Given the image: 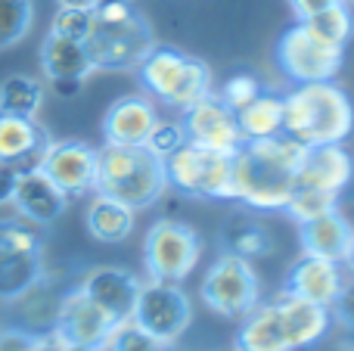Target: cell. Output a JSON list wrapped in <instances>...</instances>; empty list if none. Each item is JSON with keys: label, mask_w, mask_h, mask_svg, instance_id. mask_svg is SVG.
<instances>
[{"label": "cell", "mask_w": 354, "mask_h": 351, "mask_svg": "<svg viewBox=\"0 0 354 351\" xmlns=\"http://www.w3.org/2000/svg\"><path fill=\"white\" fill-rule=\"evenodd\" d=\"M305 149L308 146L286 134L243 143V149L233 155V202L258 215L283 211L295 187Z\"/></svg>", "instance_id": "1"}, {"label": "cell", "mask_w": 354, "mask_h": 351, "mask_svg": "<svg viewBox=\"0 0 354 351\" xmlns=\"http://www.w3.org/2000/svg\"><path fill=\"white\" fill-rule=\"evenodd\" d=\"M333 330V311L289 292L258 302L239 321L233 351H305Z\"/></svg>", "instance_id": "2"}, {"label": "cell", "mask_w": 354, "mask_h": 351, "mask_svg": "<svg viewBox=\"0 0 354 351\" xmlns=\"http://www.w3.org/2000/svg\"><path fill=\"white\" fill-rule=\"evenodd\" d=\"M354 131V106L336 81L295 84L283 93V134L301 146L345 143Z\"/></svg>", "instance_id": "3"}, {"label": "cell", "mask_w": 354, "mask_h": 351, "mask_svg": "<svg viewBox=\"0 0 354 351\" xmlns=\"http://www.w3.org/2000/svg\"><path fill=\"white\" fill-rule=\"evenodd\" d=\"M168 190L165 162L147 146H115L106 143L97 149V184L93 193L118 199L122 205L140 211L156 205Z\"/></svg>", "instance_id": "4"}, {"label": "cell", "mask_w": 354, "mask_h": 351, "mask_svg": "<svg viewBox=\"0 0 354 351\" xmlns=\"http://www.w3.org/2000/svg\"><path fill=\"white\" fill-rule=\"evenodd\" d=\"M156 47L149 22L134 3H112L93 10V25L84 37V50L97 72H131Z\"/></svg>", "instance_id": "5"}, {"label": "cell", "mask_w": 354, "mask_h": 351, "mask_svg": "<svg viewBox=\"0 0 354 351\" xmlns=\"http://www.w3.org/2000/svg\"><path fill=\"white\" fill-rule=\"evenodd\" d=\"M354 178V159L342 143H326V146H308L305 159L295 174V187L289 193L286 215L295 224L311 221L324 211L336 209L339 196L348 190Z\"/></svg>", "instance_id": "6"}, {"label": "cell", "mask_w": 354, "mask_h": 351, "mask_svg": "<svg viewBox=\"0 0 354 351\" xmlns=\"http://www.w3.org/2000/svg\"><path fill=\"white\" fill-rule=\"evenodd\" d=\"M143 91L149 99L171 106L177 112H187L199 99H205L212 91V72L202 59L187 56L174 47H159L156 44L147 53V59L137 66Z\"/></svg>", "instance_id": "7"}, {"label": "cell", "mask_w": 354, "mask_h": 351, "mask_svg": "<svg viewBox=\"0 0 354 351\" xmlns=\"http://www.w3.org/2000/svg\"><path fill=\"white\" fill-rule=\"evenodd\" d=\"M44 236L22 218H0V302H19L44 280Z\"/></svg>", "instance_id": "8"}, {"label": "cell", "mask_w": 354, "mask_h": 351, "mask_svg": "<svg viewBox=\"0 0 354 351\" xmlns=\"http://www.w3.org/2000/svg\"><path fill=\"white\" fill-rule=\"evenodd\" d=\"M202 305L224 321H243L261 302V280L249 258L221 252L205 271L199 286Z\"/></svg>", "instance_id": "9"}, {"label": "cell", "mask_w": 354, "mask_h": 351, "mask_svg": "<svg viewBox=\"0 0 354 351\" xmlns=\"http://www.w3.org/2000/svg\"><path fill=\"white\" fill-rule=\"evenodd\" d=\"M165 178L189 199H233V155L183 143L165 159Z\"/></svg>", "instance_id": "10"}, {"label": "cell", "mask_w": 354, "mask_h": 351, "mask_svg": "<svg viewBox=\"0 0 354 351\" xmlns=\"http://www.w3.org/2000/svg\"><path fill=\"white\" fill-rule=\"evenodd\" d=\"M202 258V236L196 227L174 218H162L147 230L143 240V267L149 280L183 283Z\"/></svg>", "instance_id": "11"}, {"label": "cell", "mask_w": 354, "mask_h": 351, "mask_svg": "<svg viewBox=\"0 0 354 351\" xmlns=\"http://www.w3.org/2000/svg\"><path fill=\"white\" fill-rule=\"evenodd\" d=\"M131 323L162 345H177L193 323V302H189L187 290L180 283L147 280V283H140V296H137V305L131 311Z\"/></svg>", "instance_id": "12"}, {"label": "cell", "mask_w": 354, "mask_h": 351, "mask_svg": "<svg viewBox=\"0 0 354 351\" xmlns=\"http://www.w3.org/2000/svg\"><path fill=\"white\" fill-rule=\"evenodd\" d=\"M277 62H280V72L295 84L336 81L345 62V47H333L320 41L305 22H295L277 41Z\"/></svg>", "instance_id": "13"}, {"label": "cell", "mask_w": 354, "mask_h": 351, "mask_svg": "<svg viewBox=\"0 0 354 351\" xmlns=\"http://www.w3.org/2000/svg\"><path fill=\"white\" fill-rule=\"evenodd\" d=\"M115 321L87 296L81 286H72L68 292H62V298L53 308V330L62 342L84 351H97L103 345V339L112 333Z\"/></svg>", "instance_id": "14"}, {"label": "cell", "mask_w": 354, "mask_h": 351, "mask_svg": "<svg viewBox=\"0 0 354 351\" xmlns=\"http://www.w3.org/2000/svg\"><path fill=\"white\" fill-rule=\"evenodd\" d=\"M37 168L68 199L87 196L97 184V149L87 146L84 140H50L44 146Z\"/></svg>", "instance_id": "15"}, {"label": "cell", "mask_w": 354, "mask_h": 351, "mask_svg": "<svg viewBox=\"0 0 354 351\" xmlns=\"http://www.w3.org/2000/svg\"><path fill=\"white\" fill-rule=\"evenodd\" d=\"M180 124H183V134H187V143L214 149V153L236 155L245 143L243 134H239L236 112L227 109L218 99V93H208L205 99L189 106V109L183 112Z\"/></svg>", "instance_id": "16"}, {"label": "cell", "mask_w": 354, "mask_h": 351, "mask_svg": "<svg viewBox=\"0 0 354 351\" xmlns=\"http://www.w3.org/2000/svg\"><path fill=\"white\" fill-rule=\"evenodd\" d=\"M345 283H348V274L339 261L330 258H317V255L301 252L299 258L289 265L286 280H283V292L295 298H305L311 305H324L333 308L336 298L342 296Z\"/></svg>", "instance_id": "17"}, {"label": "cell", "mask_w": 354, "mask_h": 351, "mask_svg": "<svg viewBox=\"0 0 354 351\" xmlns=\"http://www.w3.org/2000/svg\"><path fill=\"white\" fill-rule=\"evenodd\" d=\"M41 68L44 78L50 81V87L59 97H78L84 81L97 72L84 44L75 41V37L53 35V31H47L41 44Z\"/></svg>", "instance_id": "18"}, {"label": "cell", "mask_w": 354, "mask_h": 351, "mask_svg": "<svg viewBox=\"0 0 354 351\" xmlns=\"http://www.w3.org/2000/svg\"><path fill=\"white\" fill-rule=\"evenodd\" d=\"M68 202H72V199L37 165L19 171L16 190H12V199H10V205L16 209V218L35 224V227H47V224L59 221L62 211L68 209Z\"/></svg>", "instance_id": "19"}, {"label": "cell", "mask_w": 354, "mask_h": 351, "mask_svg": "<svg viewBox=\"0 0 354 351\" xmlns=\"http://www.w3.org/2000/svg\"><path fill=\"white\" fill-rule=\"evenodd\" d=\"M140 283L143 280H137V274H131L128 267H118V265L91 267V271L78 280L81 290L115 323L131 321V311H134L137 296H140Z\"/></svg>", "instance_id": "20"}, {"label": "cell", "mask_w": 354, "mask_h": 351, "mask_svg": "<svg viewBox=\"0 0 354 351\" xmlns=\"http://www.w3.org/2000/svg\"><path fill=\"white\" fill-rule=\"evenodd\" d=\"M159 118L162 115L156 109V99H149L147 93H128V97L115 99L106 109V118H103L106 143H115V146H143Z\"/></svg>", "instance_id": "21"}, {"label": "cell", "mask_w": 354, "mask_h": 351, "mask_svg": "<svg viewBox=\"0 0 354 351\" xmlns=\"http://www.w3.org/2000/svg\"><path fill=\"white\" fill-rule=\"evenodd\" d=\"M351 230H354V224L339 209L324 211V215L311 218V221H301L299 224L301 252L317 255V258H330V261H339V265H342L345 255H348Z\"/></svg>", "instance_id": "22"}, {"label": "cell", "mask_w": 354, "mask_h": 351, "mask_svg": "<svg viewBox=\"0 0 354 351\" xmlns=\"http://www.w3.org/2000/svg\"><path fill=\"white\" fill-rule=\"evenodd\" d=\"M50 143V134L37 124V118L25 115H3L0 112V159L12 162L25 171L41 162L44 146Z\"/></svg>", "instance_id": "23"}, {"label": "cell", "mask_w": 354, "mask_h": 351, "mask_svg": "<svg viewBox=\"0 0 354 351\" xmlns=\"http://www.w3.org/2000/svg\"><path fill=\"white\" fill-rule=\"evenodd\" d=\"M221 243H224V252H233L249 261L268 258L277 249V240H274V234H270V227L264 224V218H258V211H249V209L227 218Z\"/></svg>", "instance_id": "24"}, {"label": "cell", "mask_w": 354, "mask_h": 351, "mask_svg": "<svg viewBox=\"0 0 354 351\" xmlns=\"http://www.w3.org/2000/svg\"><path fill=\"white\" fill-rule=\"evenodd\" d=\"M134 218H137L134 209L122 205L118 199L103 196V193H93L84 221H87V230H91L93 240L115 246V243H124L134 234Z\"/></svg>", "instance_id": "25"}, {"label": "cell", "mask_w": 354, "mask_h": 351, "mask_svg": "<svg viewBox=\"0 0 354 351\" xmlns=\"http://www.w3.org/2000/svg\"><path fill=\"white\" fill-rule=\"evenodd\" d=\"M236 124L245 143L280 137L283 134V93L261 91L249 106H243L236 112Z\"/></svg>", "instance_id": "26"}, {"label": "cell", "mask_w": 354, "mask_h": 351, "mask_svg": "<svg viewBox=\"0 0 354 351\" xmlns=\"http://www.w3.org/2000/svg\"><path fill=\"white\" fill-rule=\"evenodd\" d=\"M44 106V84L31 75H10L0 81V112L3 115L37 118Z\"/></svg>", "instance_id": "27"}, {"label": "cell", "mask_w": 354, "mask_h": 351, "mask_svg": "<svg viewBox=\"0 0 354 351\" xmlns=\"http://www.w3.org/2000/svg\"><path fill=\"white\" fill-rule=\"evenodd\" d=\"M305 25L320 37V41L333 44V47H345L351 41V31H354V16H351V6L348 3H336L330 10L317 12V16L305 19Z\"/></svg>", "instance_id": "28"}, {"label": "cell", "mask_w": 354, "mask_h": 351, "mask_svg": "<svg viewBox=\"0 0 354 351\" xmlns=\"http://www.w3.org/2000/svg\"><path fill=\"white\" fill-rule=\"evenodd\" d=\"M35 22V0H0V50L25 41Z\"/></svg>", "instance_id": "29"}, {"label": "cell", "mask_w": 354, "mask_h": 351, "mask_svg": "<svg viewBox=\"0 0 354 351\" xmlns=\"http://www.w3.org/2000/svg\"><path fill=\"white\" fill-rule=\"evenodd\" d=\"M97 351H180L177 345H162V342L149 339L147 333L134 327L131 321H122L112 327V333L103 339V345Z\"/></svg>", "instance_id": "30"}, {"label": "cell", "mask_w": 354, "mask_h": 351, "mask_svg": "<svg viewBox=\"0 0 354 351\" xmlns=\"http://www.w3.org/2000/svg\"><path fill=\"white\" fill-rule=\"evenodd\" d=\"M187 143V134H183V124L180 122H174V118H159L156 122V128L149 131V137H147V143L143 146L149 149L153 155H159L162 162L168 159L171 153H177V149Z\"/></svg>", "instance_id": "31"}, {"label": "cell", "mask_w": 354, "mask_h": 351, "mask_svg": "<svg viewBox=\"0 0 354 351\" xmlns=\"http://www.w3.org/2000/svg\"><path fill=\"white\" fill-rule=\"evenodd\" d=\"M261 91H264V87H261V81H258L255 75H249V72H239V75H233V78L227 81L224 87H221L218 99L227 106V109L239 112V109H243V106H249L252 99H255Z\"/></svg>", "instance_id": "32"}, {"label": "cell", "mask_w": 354, "mask_h": 351, "mask_svg": "<svg viewBox=\"0 0 354 351\" xmlns=\"http://www.w3.org/2000/svg\"><path fill=\"white\" fill-rule=\"evenodd\" d=\"M91 25H93V10H72V6H59L56 16H53L50 31H53V35H62V37H75V41L84 44Z\"/></svg>", "instance_id": "33"}, {"label": "cell", "mask_w": 354, "mask_h": 351, "mask_svg": "<svg viewBox=\"0 0 354 351\" xmlns=\"http://www.w3.org/2000/svg\"><path fill=\"white\" fill-rule=\"evenodd\" d=\"M333 327H339L345 336H348V345L354 348V277L345 283L342 296L333 305Z\"/></svg>", "instance_id": "34"}, {"label": "cell", "mask_w": 354, "mask_h": 351, "mask_svg": "<svg viewBox=\"0 0 354 351\" xmlns=\"http://www.w3.org/2000/svg\"><path fill=\"white\" fill-rule=\"evenodd\" d=\"M44 333L37 330H0V351H41Z\"/></svg>", "instance_id": "35"}, {"label": "cell", "mask_w": 354, "mask_h": 351, "mask_svg": "<svg viewBox=\"0 0 354 351\" xmlns=\"http://www.w3.org/2000/svg\"><path fill=\"white\" fill-rule=\"evenodd\" d=\"M19 171H22L19 165L0 159V205H10L12 190H16V180H19Z\"/></svg>", "instance_id": "36"}, {"label": "cell", "mask_w": 354, "mask_h": 351, "mask_svg": "<svg viewBox=\"0 0 354 351\" xmlns=\"http://www.w3.org/2000/svg\"><path fill=\"white\" fill-rule=\"evenodd\" d=\"M336 3H345V0H289V6H292L299 22H305V19L317 16V12L330 10V6H336Z\"/></svg>", "instance_id": "37"}, {"label": "cell", "mask_w": 354, "mask_h": 351, "mask_svg": "<svg viewBox=\"0 0 354 351\" xmlns=\"http://www.w3.org/2000/svg\"><path fill=\"white\" fill-rule=\"evenodd\" d=\"M59 6H72V10H93L91 0H56Z\"/></svg>", "instance_id": "38"}, {"label": "cell", "mask_w": 354, "mask_h": 351, "mask_svg": "<svg viewBox=\"0 0 354 351\" xmlns=\"http://www.w3.org/2000/svg\"><path fill=\"white\" fill-rule=\"evenodd\" d=\"M342 267H348V274L354 277V230H351V243H348V255H345Z\"/></svg>", "instance_id": "39"}, {"label": "cell", "mask_w": 354, "mask_h": 351, "mask_svg": "<svg viewBox=\"0 0 354 351\" xmlns=\"http://www.w3.org/2000/svg\"><path fill=\"white\" fill-rule=\"evenodd\" d=\"M112 3H131V0H91L93 10H100V6H112Z\"/></svg>", "instance_id": "40"}, {"label": "cell", "mask_w": 354, "mask_h": 351, "mask_svg": "<svg viewBox=\"0 0 354 351\" xmlns=\"http://www.w3.org/2000/svg\"><path fill=\"white\" fill-rule=\"evenodd\" d=\"M342 351H354V348H351V345H345V348H342Z\"/></svg>", "instance_id": "41"}, {"label": "cell", "mask_w": 354, "mask_h": 351, "mask_svg": "<svg viewBox=\"0 0 354 351\" xmlns=\"http://www.w3.org/2000/svg\"><path fill=\"white\" fill-rule=\"evenodd\" d=\"M345 3H348V6H354V0H345Z\"/></svg>", "instance_id": "42"}]
</instances>
